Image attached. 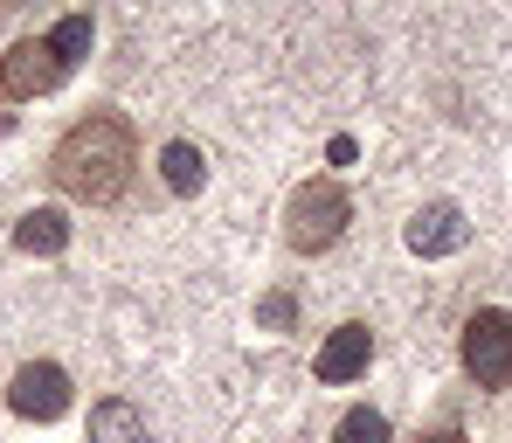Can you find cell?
I'll list each match as a JSON object with an SVG mask.
<instances>
[{
    "label": "cell",
    "mask_w": 512,
    "mask_h": 443,
    "mask_svg": "<svg viewBox=\"0 0 512 443\" xmlns=\"http://www.w3.org/2000/svg\"><path fill=\"white\" fill-rule=\"evenodd\" d=\"M333 443H388V416L381 409H346Z\"/></svg>",
    "instance_id": "cell-11"
},
{
    "label": "cell",
    "mask_w": 512,
    "mask_h": 443,
    "mask_svg": "<svg viewBox=\"0 0 512 443\" xmlns=\"http://www.w3.org/2000/svg\"><path fill=\"white\" fill-rule=\"evenodd\" d=\"M70 70H77V63L63 56L56 35H21V42L0 56V97H14V104H21V97H49Z\"/></svg>",
    "instance_id": "cell-4"
},
{
    "label": "cell",
    "mask_w": 512,
    "mask_h": 443,
    "mask_svg": "<svg viewBox=\"0 0 512 443\" xmlns=\"http://www.w3.org/2000/svg\"><path fill=\"white\" fill-rule=\"evenodd\" d=\"M402 243H409L416 257H450V250H464V243H471V222H464V208H457V201H423V208L409 215Z\"/></svg>",
    "instance_id": "cell-6"
},
{
    "label": "cell",
    "mask_w": 512,
    "mask_h": 443,
    "mask_svg": "<svg viewBox=\"0 0 512 443\" xmlns=\"http://www.w3.org/2000/svg\"><path fill=\"white\" fill-rule=\"evenodd\" d=\"M14 250L21 257H63L70 250V215L63 208H28L14 222Z\"/></svg>",
    "instance_id": "cell-8"
},
{
    "label": "cell",
    "mask_w": 512,
    "mask_h": 443,
    "mask_svg": "<svg viewBox=\"0 0 512 443\" xmlns=\"http://www.w3.org/2000/svg\"><path fill=\"white\" fill-rule=\"evenodd\" d=\"M457 360H464V374H471L485 395L512 388V312H506V305H478V312L464 319V333H457Z\"/></svg>",
    "instance_id": "cell-3"
},
{
    "label": "cell",
    "mask_w": 512,
    "mask_h": 443,
    "mask_svg": "<svg viewBox=\"0 0 512 443\" xmlns=\"http://www.w3.org/2000/svg\"><path fill=\"white\" fill-rule=\"evenodd\" d=\"M291 319H298V298H291V291H270V298H256V326H270V333H291Z\"/></svg>",
    "instance_id": "cell-13"
},
{
    "label": "cell",
    "mask_w": 512,
    "mask_h": 443,
    "mask_svg": "<svg viewBox=\"0 0 512 443\" xmlns=\"http://www.w3.org/2000/svg\"><path fill=\"white\" fill-rule=\"evenodd\" d=\"M367 360H374V333H367L360 319H346V326L326 333V347H319V360H312V374H319L326 388H346V381L367 374Z\"/></svg>",
    "instance_id": "cell-7"
},
{
    "label": "cell",
    "mask_w": 512,
    "mask_h": 443,
    "mask_svg": "<svg viewBox=\"0 0 512 443\" xmlns=\"http://www.w3.org/2000/svg\"><path fill=\"white\" fill-rule=\"evenodd\" d=\"M90 443H146V416L125 395H104L90 402Z\"/></svg>",
    "instance_id": "cell-9"
},
{
    "label": "cell",
    "mask_w": 512,
    "mask_h": 443,
    "mask_svg": "<svg viewBox=\"0 0 512 443\" xmlns=\"http://www.w3.org/2000/svg\"><path fill=\"white\" fill-rule=\"evenodd\" d=\"M7 409H14L21 423H56V416H70V374H63L56 360H28V367H14V381H7Z\"/></svg>",
    "instance_id": "cell-5"
},
{
    "label": "cell",
    "mask_w": 512,
    "mask_h": 443,
    "mask_svg": "<svg viewBox=\"0 0 512 443\" xmlns=\"http://www.w3.org/2000/svg\"><path fill=\"white\" fill-rule=\"evenodd\" d=\"M132 174H139V132H132V118L111 111V104L84 111V118L56 139V153H49V187L70 194V201H90V208H111V201L132 187Z\"/></svg>",
    "instance_id": "cell-1"
},
{
    "label": "cell",
    "mask_w": 512,
    "mask_h": 443,
    "mask_svg": "<svg viewBox=\"0 0 512 443\" xmlns=\"http://www.w3.org/2000/svg\"><path fill=\"white\" fill-rule=\"evenodd\" d=\"M160 180H167L173 194H201V180H208V160H201V146L173 139L167 153H160Z\"/></svg>",
    "instance_id": "cell-10"
},
{
    "label": "cell",
    "mask_w": 512,
    "mask_h": 443,
    "mask_svg": "<svg viewBox=\"0 0 512 443\" xmlns=\"http://www.w3.org/2000/svg\"><path fill=\"white\" fill-rule=\"evenodd\" d=\"M49 35L63 42V56H70V63H84V56H90V42H97V28H90V14H63V21H56Z\"/></svg>",
    "instance_id": "cell-12"
},
{
    "label": "cell",
    "mask_w": 512,
    "mask_h": 443,
    "mask_svg": "<svg viewBox=\"0 0 512 443\" xmlns=\"http://www.w3.org/2000/svg\"><path fill=\"white\" fill-rule=\"evenodd\" d=\"M416 443H471L464 430H429V437H416Z\"/></svg>",
    "instance_id": "cell-15"
},
{
    "label": "cell",
    "mask_w": 512,
    "mask_h": 443,
    "mask_svg": "<svg viewBox=\"0 0 512 443\" xmlns=\"http://www.w3.org/2000/svg\"><path fill=\"white\" fill-rule=\"evenodd\" d=\"M326 160H333V167H353V160H360V146H353V139H346V132H340V139L326 146Z\"/></svg>",
    "instance_id": "cell-14"
},
{
    "label": "cell",
    "mask_w": 512,
    "mask_h": 443,
    "mask_svg": "<svg viewBox=\"0 0 512 443\" xmlns=\"http://www.w3.org/2000/svg\"><path fill=\"white\" fill-rule=\"evenodd\" d=\"M346 222H353V194H346L333 174L298 180L291 201H284V243H291L298 257H326L346 236Z\"/></svg>",
    "instance_id": "cell-2"
}]
</instances>
